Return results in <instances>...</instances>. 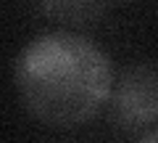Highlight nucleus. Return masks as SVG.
Wrapping results in <instances>:
<instances>
[{"instance_id":"obj_4","label":"nucleus","mask_w":158,"mask_h":143,"mask_svg":"<svg viewBox=\"0 0 158 143\" xmlns=\"http://www.w3.org/2000/svg\"><path fill=\"white\" fill-rule=\"evenodd\" d=\"M137 143H158V130H153V132H148L145 138H140Z\"/></svg>"},{"instance_id":"obj_3","label":"nucleus","mask_w":158,"mask_h":143,"mask_svg":"<svg viewBox=\"0 0 158 143\" xmlns=\"http://www.w3.org/2000/svg\"><path fill=\"white\" fill-rule=\"evenodd\" d=\"M111 0H37V8L45 19L63 27H85L108 11Z\"/></svg>"},{"instance_id":"obj_2","label":"nucleus","mask_w":158,"mask_h":143,"mask_svg":"<svg viewBox=\"0 0 158 143\" xmlns=\"http://www.w3.org/2000/svg\"><path fill=\"white\" fill-rule=\"evenodd\" d=\"M113 117L127 130L158 122V66L137 64L129 66L111 87Z\"/></svg>"},{"instance_id":"obj_1","label":"nucleus","mask_w":158,"mask_h":143,"mask_svg":"<svg viewBox=\"0 0 158 143\" xmlns=\"http://www.w3.org/2000/svg\"><path fill=\"white\" fill-rule=\"evenodd\" d=\"M16 90L34 119L77 127L95 119L113 87L111 58L79 32H45L16 58Z\"/></svg>"}]
</instances>
